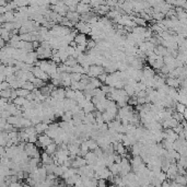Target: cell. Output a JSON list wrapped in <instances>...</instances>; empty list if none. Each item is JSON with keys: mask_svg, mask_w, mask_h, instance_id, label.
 I'll list each match as a JSON object with an SVG mask.
<instances>
[{"mask_svg": "<svg viewBox=\"0 0 187 187\" xmlns=\"http://www.w3.org/2000/svg\"><path fill=\"white\" fill-rule=\"evenodd\" d=\"M0 89H1V91H5V90H10L11 89V85H10V83L5 81V82H1L0 83Z\"/></svg>", "mask_w": 187, "mask_h": 187, "instance_id": "cell-37", "label": "cell"}, {"mask_svg": "<svg viewBox=\"0 0 187 187\" xmlns=\"http://www.w3.org/2000/svg\"><path fill=\"white\" fill-rule=\"evenodd\" d=\"M96 42L94 41V39H89V42H88V45H87V48H88V50H91V49H93V48H95L96 47ZM87 50V51H88Z\"/></svg>", "mask_w": 187, "mask_h": 187, "instance_id": "cell-34", "label": "cell"}, {"mask_svg": "<svg viewBox=\"0 0 187 187\" xmlns=\"http://www.w3.org/2000/svg\"><path fill=\"white\" fill-rule=\"evenodd\" d=\"M161 187H171V183L170 181H165L162 183V186Z\"/></svg>", "mask_w": 187, "mask_h": 187, "instance_id": "cell-43", "label": "cell"}, {"mask_svg": "<svg viewBox=\"0 0 187 187\" xmlns=\"http://www.w3.org/2000/svg\"><path fill=\"white\" fill-rule=\"evenodd\" d=\"M57 151H58V146H57L55 142H53L51 144H49L47 148H45V152L48 153L49 155H55Z\"/></svg>", "mask_w": 187, "mask_h": 187, "instance_id": "cell-12", "label": "cell"}, {"mask_svg": "<svg viewBox=\"0 0 187 187\" xmlns=\"http://www.w3.org/2000/svg\"><path fill=\"white\" fill-rule=\"evenodd\" d=\"M45 133L54 140V139H55L56 137H58L59 133H60V127H59V124H50L49 128L46 130Z\"/></svg>", "mask_w": 187, "mask_h": 187, "instance_id": "cell-2", "label": "cell"}, {"mask_svg": "<svg viewBox=\"0 0 187 187\" xmlns=\"http://www.w3.org/2000/svg\"><path fill=\"white\" fill-rule=\"evenodd\" d=\"M87 162H88V165H94L96 162H98V155L94 153V151H89L88 154L84 157Z\"/></svg>", "mask_w": 187, "mask_h": 187, "instance_id": "cell-7", "label": "cell"}, {"mask_svg": "<svg viewBox=\"0 0 187 187\" xmlns=\"http://www.w3.org/2000/svg\"><path fill=\"white\" fill-rule=\"evenodd\" d=\"M124 90L127 92V94H128V96H129V98H131V96H133V95H136L135 87H132V85L126 84V85H125V88H124Z\"/></svg>", "mask_w": 187, "mask_h": 187, "instance_id": "cell-19", "label": "cell"}, {"mask_svg": "<svg viewBox=\"0 0 187 187\" xmlns=\"http://www.w3.org/2000/svg\"><path fill=\"white\" fill-rule=\"evenodd\" d=\"M175 182L182 186H187V175H178L175 178Z\"/></svg>", "mask_w": 187, "mask_h": 187, "instance_id": "cell-16", "label": "cell"}, {"mask_svg": "<svg viewBox=\"0 0 187 187\" xmlns=\"http://www.w3.org/2000/svg\"><path fill=\"white\" fill-rule=\"evenodd\" d=\"M92 11V8L90 5H85V3H83V2H80L79 5L77 6V12L80 14V16H82V14H87L89 12Z\"/></svg>", "mask_w": 187, "mask_h": 187, "instance_id": "cell-5", "label": "cell"}, {"mask_svg": "<svg viewBox=\"0 0 187 187\" xmlns=\"http://www.w3.org/2000/svg\"><path fill=\"white\" fill-rule=\"evenodd\" d=\"M48 128H49V125H48V124H46V123H39V124H37V125L35 126V130L37 132V135L41 136V135H44Z\"/></svg>", "mask_w": 187, "mask_h": 187, "instance_id": "cell-9", "label": "cell"}, {"mask_svg": "<svg viewBox=\"0 0 187 187\" xmlns=\"http://www.w3.org/2000/svg\"><path fill=\"white\" fill-rule=\"evenodd\" d=\"M70 46H71V47H73V48H76V49H77L78 44H77V43H76V42H75V41H73V42H71V43H70Z\"/></svg>", "mask_w": 187, "mask_h": 187, "instance_id": "cell-44", "label": "cell"}, {"mask_svg": "<svg viewBox=\"0 0 187 187\" xmlns=\"http://www.w3.org/2000/svg\"><path fill=\"white\" fill-rule=\"evenodd\" d=\"M61 119H62V121H66V123H69V121H71L72 119H73V114H72L71 110L65 112V114H64V116L61 117Z\"/></svg>", "mask_w": 187, "mask_h": 187, "instance_id": "cell-20", "label": "cell"}, {"mask_svg": "<svg viewBox=\"0 0 187 187\" xmlns=\"http://www.w3.org/2000/svg\"><path fill=\"white\" fill-rule=\"evenodd\" d=\"M80 149H81V151H84V152H89L90 151V149H89V144H88V141L85 140V141H83L81 143V146H80Z\"/></svg>", "mask_w": 187, "mask_h": 187, "instance_id": "cell-38", "label": "cell"}, {"mask_svg": "<svg viewBox=\"0 0 187 187\" xmlns=\"http://www.w3.org/2000/svg\"><path fill=\"white\" fill-rule=\"evenodd\" d=\"M107 77H108V75H107V73H103V75L99 76V78H98V79H99L102 83H105V82H106V80H107Z\"/></svg>", "mask_w": 187, "mask_h": 187, "instance_id": "cell-40", "label": "cell"}, {"mask_svg": "<svg viewBox=\"0 0 187 187\" xmlns=\"http://www.w3.org/2000/svg\"><path fill=\"white\" fill-rule=\"evenodd\" d=\"M20 36H21V41H23V42H31L32 43V33L22 34Z\"/></svg>", "mask_w": 187, "mask_h": 187, "instance_id": "cell-33", "label": "cell"}, {"mask_svg": "<svg viewBox=\"0 0 187 187\" xmlns=\"http://www.w3.org/2000/svg\"><path fill=\"white\" fill-rule=\"evenodd\" d=\"M0 39H5L6 42H10V39H11V37H12V34H11V32H9V31H7V30H5V28H1L0 30Z\"/></svg>", "mask_w": 187, "mask_h": 187, "instance_id": "cell-13", "label": "cell"}, {"mask_svg": "<svg viewBox=\"0 0 187 187\" xmlns=\"http://www.w3.org/2000/svg\"><path fill=\"white\" fill-rule=\"evenodd\" d=\"M7 45H6V41L5 39H0V47L1 48H5Z\"/></svg>", "mask_w": 187, "mask_h": 187, "instance_id": "cell-42", "label": "cell"}, {"mask_svg": "<svg viewBox=\"0 0 187 187\" xmlns=\"http://www.w3.org/2000/svg\"><path fill=\"white\" fill-rule=\"evenodd\" d=\"M108 170L110 171V173L113 174L114 176H117L119 175V164H117V163H114V164L108 167Z\"/></svg>", "mask_w": 187, "mask_h": 187, "instance_id": "cell-21", "label": "cell"}, {"mask_svg": "<svg viewBox=\"0 0 187 187\" xmlns=\"http://www.w3.org/2000/svg\"><path fill=\"white\" fill-rule=\"evenodd\" d=\"M33 83H34V85H35V88L37 89V88H43V87H45L47 83L46 82H44L43 80H41V79H39V78H35V80L33 81Z\"/></svg>", "mask_w": 187, "mask_h": 187, "instance_id": "cell-28", "label": "cell"}, {"mask_svg": "<svg viewBox=\"0 0 187 187\" xmlns=\"http://www.w3.org/2000/svg\"><path fill=\"white\" fill-rule=\"evenodd\" d=\"M76 98V91H73L71 88L66 89V99L69 100H75Z\"/></svg>", "mask_w": 187, "mask_h": 187, "instance_id": "cell-24", "label": "cell"}, {"mask_svg": "<svg viewBox=\"0 0 187 187\" xmlns=\"http://www.w3.org/2000/svg\"><path fill=\"white\" fill-rule=\"evenodd\" d=\"M132 20L135 21V23L137 24L138 26H146L147 25V21L144 20V19H142V18L140 17H135V16H132Z\"/></svg>", "mask_w": 187, "mask_h": 187, "instance_id": "cell-17", "label": "cell"}, {"mask_svg": "<svg viewBox=\"0 0 187 187\" xmlns=\"http://www.w3.org/2000/svg\"><path fill=\"white\" fill-rule=\"evenodd\" d=\"M39 141V135L37 133H34V135H31L30 137H28V142H31V143H35Z\"/></svg>", "mask_w": 187, "mask_h": 187, "instance_id": "cell-36", "label": "cell"}, {"mask_svg": "<svg viewBox=\"0 0 187 187\" xmlns=\"http://www.w3.org/2000/svg\"><path fill=\"white\" fill-rule=\"evenodd\" d=\"M91 83L93 84L95 89H101L103 87V83L101 82L98 78H91Z\"/></svg>", "mask_w": 187, "mask_h": 187, "instance_id": "cell-29", "label": "cell"}, {"mask_svg": "<svg viewBox=\"0 0 187 187\" xmlns=\"http://www.w3.org/2000/svg\"><path fill=\"white\" fill-rule=\"evenodd\" d=\"M41 158H42V163H43V165L55 164V162H54V157H53V155H49V154L46 153V152H43L42 155H41Z\"/></svg>", "mask_w": 187, "mask_h": 187, "instance_id": "cell-8", "label": "cell"}, {"mask_svg": "<svg viewBox=\"0 0 187 187\" xmlns=\"http://www.w3.org/2000/svg\"><path fill=\"white\" fill-rule=\"evenodd\" d=\"M22 89H25V90H28L30 92H33L34 90H35V85H34V83L30 82V81H26V82L24 83L22 85Z\"/></svg>", "mask_w": 187, "mask_h": 187, "instance_id": "cell-26", "label": "cell"}, {"mask_svg": "<svg viewBox=\"0 0 187 187\" xmlns=\"http://www.w3.org/2000/svg\"><path fill=\"white\" fill-rule=\"evenodd\" d=\"M106 182L107 181H105V180H99V182H98V187H107Z\"/></svg>", "mask_w": 187, "mask_h": 187, "instance_id": "cell-41", "label": "cell"}, {"mask_svg": "<svg viewBox=\"0 0 187 187\" xmlns=\"http://www.w3.org/2000/svg\"><path fill=\"white\" fill-rule=\"evenodd\" d=\"M78 64H79V62H78V60L76 59V58H73L72 56H71V57H69V58L67 59L66 62H65V65H66V66H68V67H75V66H77Z\"/></svg>", "mask_w": 187, "mask_h": 187, "instance_id": "cell-25", "label": "cell"}, {"mask_svg": "<svg viewBox=\"0 0 187 187\" xmlns=\"http://www.w3.org/2000/svg\"><path fill=\"white\" fill-rule=\"evenodd\" d=\"M166 84L170 87V88H178L181 85V82L177 78H167L166 79Z\"/></svg>", "mask_w": 187, "mask_h": 187, "instance_id": "cell-11", "label": "cell"}, {"mask_svg": "<svg viewBox=\"0 0 187 187\" xmlns=\"http://www.w3.org/2000/svg\"><path fill=\"white\" fill-rule=\"evenodd\" d=\"M87 141H88L90 151H95L96 149L99 148V144H98V142H96V140H94V139H92V138H90V139H88Z\"/></svg>", "mask_w": 187, "mask_h": 187, "instance_id": "cell-18", "label": "cell"}, {"mask_svg": "<svg viewBox=\"0 0 187 187\" xmlns=\"http://www.w3.org/2000/svg\"><path fill=\"white\" fill-rule=\"evenodd\" d=\"M105 73V68L103 66L93 65L90 67V71L88 72V76L90 78H99V76Z\"/></svg>", "mask_w": 187, "mask_h": 187, "instance_id": "cell-1", "label": "cell"}, {"mask_svg": "<svg viewBox=\"0 0 187 187\" xmlns=\"http://www.w3.org/2000/svg\"><path fill=\"white\" fill-rule=\"evenodd\" d=\"M20 118H21V117H18V116H10V117L7 119V121H8L9 124H11L12 126H16L18 123L20 121Z\"/></svg>", "mask_w": 187, "mask_h": 187, "instance_id": "cell-27", "label": "cell"}, {"mask_svg": "<svg viewBox=\"0 0 187 187\" xmlns=\"http://www.w3.org/2000/svg\"><path fill=\"white\" fill-rule=\"evenodd\" d=\"M85 165H88V162H87V160L85 158H82V157H78L76 160H73L72 161V166L73 169H80V167H83V166H85Z\"/></svg>", "mask_w": 187, "mask_h": 187, "instance_id": "cell-6", "label": "cell"}, {"mask_svg": "<svg viewBox=\"0 0 187 187\" xmlns=\"http://www.w3.org/2000/svg\"><path fill=\"white\" fill-rule=\"evenodd\" d=\"M58 55H59V57H60L61 62H62V64H65V62L67 61V59L69 58V55L67 54L66 49H59L58 50Z\"/></svg>", "mask_w": 187, "mask_h": 187, "instance_id": "cell-22", "label": "cell"}, {"mask_svg": "<svg viewBox=\"0 0 187 187\" xmlns=\"http://www.w3.org/2000/svg\"><path fill=\"white\" fill-rule=\"evenodd\" d=\"M70 77H71L72 82H80L81 79H82V75H80V73H71Z\"/></svg>", "mask_w": 187, "mask_h": 187, "instance_id": "cell-31", "label": "cell"}, {"mask_svg": "<svg viewBox=\"0 0 187 187\" xmlns=\"http://www.w3.org/2000/svg\"><path fill=\"white\" fill-rule=\"evenodd\" d=\"M28 100L25 99V98H18L13 101V103L17 105V106H23V105L25 104V102H26Z\"/></svg>", "mask_w": 187, "mask_h": 187, "instance_id": "cell-32", "label": "cell"}, {"mask_svg": "<svg viewBox=\"0 0 187 187\" xmlns=\"http://www.w3.org/2000/svg\"><path fill=\"white\" fill-rule=\"evenodd\" d=\"M143 71V77L144 78H154V76H155V73H154L153 69L151 68V67H144L142 69Z\"/></svg>", "mask_w": 187, "mask_h": 187, "instance_id": "cell-15", "label": "cell"}, {"mask_svg": "<svg viewBox=\"0 0 187 187\" xmlns=\"http://www.w3.org/2000/svg\"><path fill=\"white\" fill-rule=\"evenodd\" d=\"M66 51H67V54L69 55V57H71V56L75 55V53H76V48H73V47H71V46L69 45V46L66 48Z\"/></svg>", "mask_w": 187, "mask_h": 187, "instance_id": "cell-39", "label": "cell"}, {"mask_svg": "<svg viewBox=\"0 0 187 187\" xmlns=\"http://www.w3.org/2000/svg\"><path fill=\"white\" fill-rule=\"evenodd\" d=\"M75 42H76L78 45H84V46H87V45H88L89 39H88V37H87V35H85V34L80 33V34H78L77 36H76Z\"/></svg>", "mask_w": 187, "mask_h": 187, "instance_id": "cell-10", "label": "cell"}, {"mask_svg": "<svg viewBox=\"0 0 187 187\" xmlns=\"http://www.w3.org/2000/svg\"><path fill=\"white\" fill-rule=\"evenodd\" d=\"M54 142V140L51 139L50 137H48L46 133H44V135H41V136H39V141L35 143L37 147H41V148H47L49 144H51V143Z\"/></svg>", "mask_w": 187, "mask_h": 187, "instance_id": "cell-3", "label": "cell"}, {"mask_svg": "<svg viewBox=\"0 0 187 187\" xmlns=\"http://www.w3.org/2000/svg\"><path fill=\"white\" fill-rule=\"evenodd\" d=\"M83 124H85V125H94L95 124V115H94V113L87 114L84 121H83Z\"/></svg>", "mask_w": 187, "mask_h": 187, "instance_id": "cell-14", "label": "cell"}, {"mask_svg": "<svg viewBox=\"0 0 187 187\" xmlns=\"http://www.w3.org/2000/svg\"><path fill=\"white\" fill-rule=\"evenodd\" d=\"M176 106V110H177V113H180V114H184V112L186 110V106L184 104H181V103H177L175 105Z\"/></svg>", "mask_w": 187, "mask_h": 187, "instance_id": "cell-35", "label": "cell"}, {"mask_svg": "<svg viewBox=\"0 0 187 187\" xmlns=\"http://www.w3.org/2000/svg\"><path fill=\"white\" fill-rule=\"evenodd\" d=\"M50 96L57 101H64V100H66V89L57 88L51 92Z\"/></svg>", "mask_w": 187, "mask_h": 187, "instance_id": "cell-4", "label": "cell"}, {"mask_svg": "<svg viewBox=\"0 0 187 187\" xmlns=\"http://www.w3.org/2000/svg\"><path fill=\"white\" fill-rule=\"evenodd\" d=\"M31 93L30 91H28V90H25V89H18L17 90V94L19 98H25L26 99V96H28V94Z\"/></svg>", "mask_w": 187, "mask_h": 187, "instance_id": "cell-23", "label": "cell"}, {"mask_svg": "<svg viewBox=\"0 0 187 187\" xmlns=\"http://www.w3.org/2000/svg\"><path fill=\"white\" fill-rule=\"evenodd\" d=\"M11 93H12V89H10V90H5V91H1V92H0V96L3 98V99L10 100Z\"/></svg>", "mask_w": 187, "mask_h": 187, "instance_id": "cell-30", "label": "cell"}]
</instances>
